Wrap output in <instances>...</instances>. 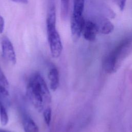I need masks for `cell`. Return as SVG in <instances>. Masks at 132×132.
<instances>
[{
	"mask_svg": "<svg viewBox=\"0 0 132 132\" xmlns=\"http://www.w3.org/2000/svg\"><path fill=\"white\" fill-rule=\"evenodd\" d=\"M26 95L31 104L39 112L44 110L45 104L51 102L50 92L40 73L36 72L29 78L26 89Z\"/></svg>",
	"mask_w": 132,
	"mask_h": 132,
	"instance_id": "1",
	"label": "cell"
},
{
	"mask_svg": "<svg viewBox=\"0 0 132 132\" xmlns=\"http://www.w3.org/2000/svg\"><path fill=\"white\" fill-rule=\"evenodd\" d=\"M46 28L51 55L54 58H58L62 53L63 46L60 35L56 27V10L54 6H52L48 10Z\"/></svg>",
	"mask_w": 132,
	"mask_h": 132,
	"instance_id": "2",
	"label": "cell"
},
{
	"mask_svg": "<svg viewBox=\"0 0 132 132\" xmlns=\"http://www.w3.org/2000/svg\"><path fill=\"white\" fill-rule=\"evenodd\" d=\"M130 41L128 39L124 40L105 57L103 62V67L107 73H114L118 69L120 61Z\"/></svg>",
	"mask_w": 132,
	"mask_h": 132,
	"instance_id": "3",
	"label": "cell"
},
{
	"mask_svg": "<svg viewBox=\"0 0 132 132\" xmlns=\"http://www.w3.org/2000/svg\"><path fill=\"white\" fill-rule=\"evenodd\" d=\"M2 56L4 59L12 64L16 62V55L13 46L10 40L7 37H3L1 40Z\"/></svg>",
	"mask_w": 132,
	"mask_h": 132,
	"instance_id": "4",
	"label": "cell"
},
{
	"mask_svg": "<svg viewBox=\"0 0 132 132\" xmlns=\"http://www.w3.org/2000/svg\"><path fill=\"white\" fill-rule=\"evenodd\" d=\"M86 21L82 15L72 13L71 21V30L72 37L74 41H76L82 34Z\"/></svg>",
	"mask_w": 132,
	"mask_h": 132,
	"instance_id": "5",
	"label": "cell"
},
{
	"mask_svg": "<svg viewBox=\"0 0 132 132\" xmlns=\"http://www.w3.org/2000/svg\"><path fill=\"white\" fill-rule=\"evenodd\" d=\"M98 32V29L94 22L91 21L85 22L82 34L86 40L89 41H94Z\"/></svg>",
	"mask_w": 132,
	"mask_h": 132,
	"instance_id": "6",
	"label": "cell"
},
{
	"mask_svg": "<svg viewBox=\"0 0 132 132\" xmlns=\"http://www.w3.org/2000/svg\"><path fill=\"white\" fill-rule=\"evenodd\" d=\"M95 23L97 26L98 32L102 34H109L111 33L114 29V26L113 24L107 19H98L97 22Z\"/></svg>",
	"mask_w": 132,
	"mask_h": 132,
	"instance_id": "7",
	"label": "cell"
},
{
	"mask_svg": "<svg viewBox=\"0 0 132 132\" xmlns=\"http://www.w3.org/2000/svg\"><path fill=\"white\" fill-rule=\"evenodd\" d=\"M22 124L25 132H39V129L35 122L28 114H24Z\"/></svg>",
	"mask_w": 132,
	"mask_h": 132,
	"instance_id": "8",
	"label": "cell"
},
{
	"mask_svg": "<svg viewBox=\"0 0 132 132\" xmlns=\"http://www.w3.org/2000/svg\"><path fill=\"white\" fill-rule=\"evenodd\" d=\"M50 81V88L53 91H56L59 85V75L57 69L55 67L52 68L48 74Z\"/></svg>",
	"mask_w": 132,
	"mask_h": 132,
	"instance_id": "9",
	"label": "cell"
},
{
	"mask_svg": "<svg viewBox=\"0 0 132 132\" xmlns=\"http://www.w3.org/2000/svg\"><path fill=\"white\" fill-rule=\"evenodd\" d=\"M9 84L0 67V93L5 97H8Z\"/></svg>",
	"mask_w": 132,
	"mask_h": 132,
	"instance_id": "10",
	"label": "cell"
},
{
	"mask_svg": "<svg viewBox=\"0 0 132 132\" xmlns=\"http://www.w3.org/2000/svg\"><path fill=\"white\" fill-rule=\"evenodd\" d=\"M85 0H73V13L78 15H82Z\"/></svg>",
	"mask_w": 132,
	"mask_h": 132,
	"instance_id": "11",
	"label": "cell"
},
{
	"mask_svg": "<svg viewBox=\"0 0 132 132\" xmlns=\"http://www.w3.org/2000/svg\"><path fill=\"white\" fill-rule=\"evenodd\" d=\"M61 1V16L62 20H65L68 12H69V1L70 0H60Z\"/></svg>",
	"mask_w": 132,
	"mask_h": 132,
	"instance_id": "12",
	"label": "cell"
},
{
	"mask_svg": "<svg viewBox=\"0 0 132 132\" xmlns=\"http://www.w3.org/2000/svg\"><path fill=\"white\" fill-rule=\"evenodd\" d=\"M43 115L44 121L46 124L47 126H50L51 121V117H52V109L50 107H46L44 109L43 112Z\"/></svg>",
	"mask_w": 132,
	"mask_h": 132,
	"instance_id": "13",
	"label": "cell"
},
{
	"mask_svg": "<svg viewBox=\"0 0 132 132\" xmlns=\"http://www.w3.org/2000/svg\"><path fill=\"white\" fill-rule=\"evenodd\" d=\"M116 1L119 8L121 10H123L124 8V7L125 5L126 0H116Z\"/></svg>",
	"mask_w": 132,
	"mask_h": 132,
	"instance_id": "14",
	"label": "cell"
},
{
	"mask_svg": "<svg viewBox=\"0 0 132 132\" xmlns=\"http://www.w3.org/2000/svg\"><path fill=\"white\" fill-rule=\"evenodd\" d=\"M5 27V21L3 18L0 15V34L2 33L4 31Z\"/></svg>",
	"mask_w": 132,
	"mask_h": 132,
	"instance_id": "15",
	"label": "cell"
},
{
	"mask_svg": "<svg viewBox=\"0 0 132 132\" xmlns=\"http://www.w3.org/2000/svg\"><path fill=\"white\" fill-rule=\"evenodd\" d=\"M11 1L18 3H21L23 4H27L28 3V0H11Z\"/></svg>",
	"mask_w": 132,
	"mask_h": 132,
	"instance_id": "16",
	"label": "cell"
},
{
	"mask_svg": "<svg viewBox=\"0 0 132 132\" xmlns=\"http://www.w3.org/2000/svg\"><path fill=\"white\" fill-rule=\"evenodd\" d=\"M0 132H11V131H8V130H4V129H0Z\"/></svg>",
	"mask_w": 132,
	"mask_h": 132,
	"instance_id": "17",
	"label": "cell"
}]
</instances>
